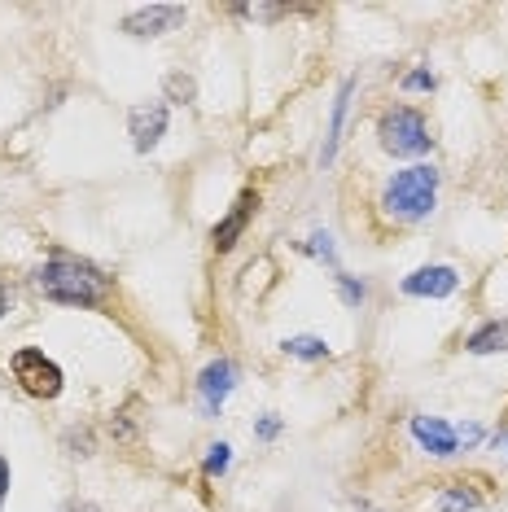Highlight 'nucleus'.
<instances>
[{
	"instance_id": "obj_1",
	"label": "nucleus",
	"mask_w": 508,
	"mask_h": 512,
	"mask_svg": "<svg viewBox=\"0 0 508 512\" xmlns=\"http://www.w3.org/2000/svg\"><path fill=\"white\" fill-rule=\"evenodd\" d=\"M36 289L53 302H66V307H97V302L106 298L110 281L101 276V267L57 254V259H49L36 272Z\"/></svg>"
},
{
	"instance_id": "obj_2",
	"label": "nucleus",
	"mask_w": 508,
	"mask_h": 512,
	"mask_svg": "<svg viewBox=\"0 0 508 512\" xmlns=\"http://www.w3.org/2000/svg\"><path fill=\"white\" fill-rule=\"evenodd\" d=\"M438 202V171L430 162H417V167H403L386 180V193H381V211L390 219H403V224H417L434 211Z\"/></svg>"
},
{
	"instance_id": "obj_3",
	"label": "nucleus",
	"mask_w": 508,
	"mask_h": 512,
	"mask_svg": "<svg viewBox=\"0 0 508 512\" xmlns=\"http://www.w3.org/2000/svg\"><path fill=\"white\" fill-rule=\"evenodd\" d=\"M377 136H381V149L395 158H421L425 149H430V127H425V119L412 106H395L381 114L377 123Z\"/></svg>"
},
{
	"instance_id": "obj_4",
	"label": "nucleus",
	"mask_w": 508,
	"mask_h": 512,
	"mask_svg": "<svg viewBox=\"0 0 508 512\" xmlns=\"http://www.w3.org/2000/svg\"><path fill=\"white\" fill-rule=\"evenodd\" d=\"M9 368H14L18 386L27 394H36V399H57V394H62V381H66L62 368H57L44 351H36V346H22Z\"/></svg>"
},
{
	"instance_id": "obj_5",
	"label": "nucleus",
	"mask_w": 508,
	"mask_h": 512,
	"mask_svg": "<svg viewBox=\"0 0 508 512\" xmlns=\"http://www.w3.org/2000/svg\"><path fill=\"white\" fill-rule=\"evenodd\" d=\"M184 18H189L184 5H141L123 18V31L132 40H158V36H167V31H176Z\"/></svg>"
},
{
	"instance_id": "obj_6",
	"label": "nucleus",
	"mask_w": 508,
	"mask_h": 512,
	"mask_svg": "<svg viewBox=\"0 0 508 512\" xmlns=\"http://www.w3.org/2000/svg\"><path fill=\"white\" fill-rule=\"evenodd\" d=\"M127 132H132V145L141 149V154H149L167 132V101H145V106H136L127 114Z\"/></svg>"
},
{
	"instance_id": "obj_7",
	"label": "nucleus",
	"mask_w": 508,
	"mask_h": 512,
	"mask_svg": "<svg viewBox=\"0 0 508 512\" xmlns=\"http://www.w3.org/2000/svg\"><path fill=\"white\" fill-rule=\"evenodd\" d=\"M456 289H460V276L447 263L417 267L412 276H403V294H412V298H452Z\"/></svg>"
},
{
	"instance_id": "obj_8",
	"label": "nucleus",
	"mask_w": 508,
	"mask_h": 512,
	"mask_svg": "<svg viewBox=\"0 0 508 512\" xmlns=\"http://www.w3.org/2000/svg\"><path fill=\"white\" fill-rule=\"evenodd\" d=\"M237 386V368H233V359H215V364H206L202 368V377H198V394H202V407L206 412H219L224 407V399L233 394Z\"/></svg>"
},
{
	"instance_id": "obj_9",
	"label": "nucleus",
	"mask_w": 508,
	"mask_h": 512,
	"mask_svg": "<svg viewBox=\"0 0 508 512\" xmlns=\"http://www.w3.org/2000/svg\"><path fill=\"white\" fill-rule=\"evenodd\" d=\"M412 438H417L430 456H456L460 451L456 425L438 421V416H412Z\"/></svg>"
},
{
	"instance_id": "obj_10",
	"label": "nucleus",
	"mask_w": 508,
	"mask_h": 512,
	"mask_svg": "<svg viewBox=\"0 0 508 512\" xmlns=\"http://www.w3.org/2000/svg\"><path fill=\"white\" fill-rule=\"evenodd\" d=\"M254 206H259V197H254V193H241V197H237V206L228 211V219H219L215 232H211V237H215V250H233V246H237V237L246 232Z\"/></svg>"
},
{
	"instance_id": "obj_11",
	"label": "nucleus",
	"mask_w": 508,
	"mask_h": 512,
	"mask_svg": "<svg viewBox=\"0 0 508 512\" xmlns=\"http://www.w3.org/2000/svg\"><path fill=\"white\" fill-rule=\"evenodd\" d=\"M465 351L469 355H500V351H508V320H487L482 329H473Z\"/></svg>"
},
{
	"instance_id": "obj_12",
	"label": "nucleus",
	"mask_w": 508,
	"mask_h": 512,
	"mask_svg": "<svg viewBox=\"0 0 508 512\" xmlns=\"http://www.w3.org/2000/svg\"><path fill=\"white\" fill-rule=\"evenodd\" d=\"M351 92H355V79H346V84L338 88V101H333V119H329V136H325V149H320V162H333V154H338L342 123H346V106H351Z\"/></svg>"
},
{
	"instance_id": "obj_13",
	"label": "nucleus",
	"mask_w": 508,
	"mask_h": 512,
	"mask_svg": "<svg viewBox=\"0 0 508 512\" xmlns=\"http://www.w3.org/2000/svg\"><path fill=\"white\" fill-rule=\"evenodd\" d=\"M281 351H285V355H294V359H325V355H329V346L320 342V337H285Z\"/></svg>"
},
{
	"instance_id": "obj_14",
	"label": "nucleus",
	"mask_w": 508,
	"mask_h": 512,
	"mask_svg": "<svg viewBox=\"0 0 508 512\" xmlns=\"http://www.w3.org/2000/svg\"><path fill=\"white\" fill-rule=\"evenodd\" d=\"M478 508V495L465 491V486H452V491H443V499H438V512H469Z\"/></svg>"
},
{
	"instance_id": "obj_15",
	"label": "nucleus",
	"mask_w": 508,
	"mask_h": 512,
	"mask_svg": "<svg viewBox=\"0 0 508 512\" xmlns=\"http://www.w3.org/2000/svg\"><path fill=\"white\" fill-rule=\"evenodd\" d=\"M167 97H171V101H180V106H184V101L198 97V84H193L189 75H167Z\"/></svg>"
},
{
	"instance_id": "obj_16",
	"label": "nucleus",
	"mask_w": 508,
	"mask_h": 512,
	"mask_svg": "<svg viewBox=\"0 0 508 512\" xmlns=\"http://www.w3.org/2000/svg\"><path fill=\"white\" fill-rule=\"evenodd\" d=\"M228 464H233V447H228V442H215L211 456H206V473L215 477V473H224Z\"/></svg>"
},
{
	"instance_id": "obj_17",
	"label": "nucleus",
	"mask_w": 508,
	"mask_h": 512,
	"mask_svg": "<svg viewBox=\"0 0 508 512\" xmlns=\"http://www.w3.org/2000/svg\"><path fill=\"white\" fill-rule=\"evenodd\" d=\"M438 79L430 71H412V75H403V92H434Z\"/></svg>"
},
{
	"instance_id": "obj_18",
	"label": "nucleus",
	"mask_w": 508,
	"mask_h": 512,
	"mask_svg": "<svg viewBox=\"0 0 508 512\" xmlns=\"http://www.w3.org/2000/svg\"><path fill=\"white\" fill-rule=\"evenodd\" d=\"M307 250H311V254H320V259H325V263H338V259H333V246H329V232H316Z\"/></svg>"
},
{
	"instance_id": "obj_19",
	"label": "nucleus",
	"mask_w": 508,
	"mask_h": 512,
	"mask_svg": "<svg viewBox=\"0 0 508 512\" xmlns=\"http://www.w3.org/2000/svg\"><path fill=\"white\" fill-rule=\"evenodd\" d=\"M338 285H342V298L351 302V307H355V302H364V285H355L351 276H342V272H338Z\"/></svg>"
},
{
	"instance_id": "obj_20",
	"label": "nucleus",
	"mask_w": 508,
	"mask_h": 512,
	"mask_svg": "<svg viewBox=\"0 0 508 512\" xmlns=\"http://www.w3.org/2000/svg\"><path fill=\"white\" fill-rule=\"evenodd\" d=\"M254 434H259L263 442H268V438H276V434H281V421H276V416H263V421L254 425Z\"/></svg>"
},
{
	"instance_id": "obj_21",
	"label": "nucleus",
	"mask_w": 508,
	"mask_h": 512,
	"mask_svg": "<svg viewBox=\"0 0 508 512\" xmlns=\"http://www.w3.org/2000/svg\"><path fill=\"white\" fill-rule=\"evenodd\" d=\"M456 438L465 442V447H473V442L482 438V425H456Z\"/></svg>"
},
{
	"instance_id": "obj_22",
	"label": "nucleus",
	"mask_w": 508,
	"mask_h": 512,
	"mask_svg": "<svg viewBox=\"0 0 508 512\" xmlns=\"http://www.w3.org/2000/svg\"><path fill=\"white\" fill-rule=\"evenodd\" d=\"M62 512H101V508L92 504V499H66V504H62Z\"/></svg>"
},
{
	"instance_id": "obj_23",
	"label": "nucleus",
	"mask_w": 508,
	"mask_h": 512,
	"mask_svg": "<svg viewBox=\"0 0 508 512\" xmlns=\"http://www.w3.org/2000/svg\"><path fill=\"white\" fill-rule=\"evenodd\" d=\"M5 495H9V460L0 456V508H5Z\"/></svg>"
},
{
	"instance_id": "obj_24",
	"label": "nucleus",
	"mask_w": 508,
	"mask_h": 512,
	"mask_svg": "<svg viewBox=\"0 0 508 512\" xmlns=\"http://www.w3.org/2000/svg\"><path fill=\"white\" fill-rule=\"evenodd\" d=\"M9 311V294H5V285H0V316Z\"/></svg>"
}]
</instances>
